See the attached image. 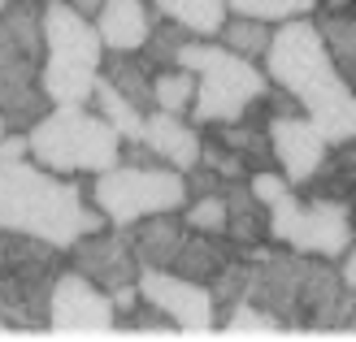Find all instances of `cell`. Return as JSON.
Returning <instances> with one entry per match:
<instances>
[{"instance_id": "obj_1", "label": "cell", "mask_w": 356, "mask_h": 342, "mask_svg": "<svg viewBox=\"0 0 356 342\" xmlns=\"http://www.w3.org/2000/svg\"><path fill=\"white\" fill-rule=\"evenodd\" d=\"M100 225L109 221L87 200V187H79L74 178L35 165L31 156L0 160V230H22L65 251L74 239Z\"/></svg>"}, {"instance_id": "obj_2", "label": "cell", "mask_w": 356, "mask_h": 342, "mask_svg": "<svg viewBox=\"0 0 356 342\" xmlns=\"http://www.w3.org/2000/svg\"><path fill=\"white\" fill-rule=\"evenodd\" d=\"M65 268V251L22 230H0V320L9 334H48L52 286Z\"/></svg>"}, {"instance_id": "obj_3", "label": "cell", "mask_w": 356, "mask_h": 342, "mask_svg": "<svg viewBox=\"0 0 356 342\" xmlns=\"http://www.w3.org/2000/svg\"><path fill=\"white\" fill-rule=\"evenodd\" d=\"M26 139L35 165L65 178H96L122 160V135L92 104H52Z\"/></svg>"}, {"instance_id": "obj_4", "label": "cell", "mask_w": 356, "mask_h": 342, "mask_svg": "<svg viewBox=\"0 0 356 342\" xmlns=\"http://www.w3.org/2000/svg\"><path fill=\"white\" fill-rule=\"evenodd\" d=\"M178 65H187L195 74V104H191L195 126L243 117L248 104L270 87V74L261 69V61H248L213 40H200V35H191L183 44Z\"/></svg>"}, {"instance_id": "obj_5", "label": "cell", "mask_w": 356, "mask_h": 342, "mask_svg": "<svg viewBox=\"0 0 356 342\" xmlns=\"http://www.w3.org/2000/svg\"><path fill=\"white\" fill-rule=\"evenodd\" d=\"M265 74H270V83L296 92L300 104H305V113H313V109H322V104L339 100L343 92H352V83L339 74V65L330 61L317 22L305 13L274 26L270 52H265Z\"/></svg>"}, {"instance_id": "obj_6", "label": "cell", "mask_w": 356, "mask_h": 342, "mask_svg": "<svg viewBox=\"0 0 356 342\" xmlns=\"http://www.w3.org/2000/svg\"><path fill=\"white\" fill-rule=\"evenodd\" d=\"M92 200L109 225H131L152 212H178L187 208V178L170 165H127L118 160L113 169L96 173L87 182Z\"/></svg>"}, {"instance_id": "obj_7", "label": "cell", "mask_w": 356, "mask_h": 342, "mask_svg": "<svg viewBox=\"0 0 356 342\" xmlns=\"http://www.w3.org/2000/svg\"><path fill=\"white\" fill-rule=\"evenodd\" d=\"M270 239L291 247V251L339 260L356 239L348 195H296V191H287L278 204H270Z\"/></svg>"}, {"instance_id": "obj_8", "label": "cell", "mask_w": 356, "mask_h": 342, "mask_svg": "<svg viewBox=\"0 0 356 342\" xmlns=\"http://www.w3.org/2000/svg\"><path fill=\"white\" fill-rule=\"evenodd\" d=\"M113 299L100 291L92 277L79 268H61L57 286H52V308H48V334L52 338H109L113 334Z\"/></svg>"}, {"instance_id": "obj_9", "label": "cell", "mask_w": 356, "mask_h": 342, "mask_svg": "<svg viewBox=\"0 0 356 342\" xmlns=\"http://www.w3.org/2000/svg\"><path fill=\"white\" fill-rule=\"evenodd\" d=\"M139 295L156 303L165 316H174L187 338L218 334V308H213V291L204 282H191L174 268H139Z\"/></svg>"}, {"instance_id": "obj_10", "label": "cell", "mask_w": 356, "mask_h": 342, "mask_svg": "<svg viewBox=\"0 0 356 342\" xmlns=\"http://www.w3.org/2000/svg\"><path fill=\"white\" fill-rule=\"evenodd\" d=\"M65 264L79 268L83 277H92L100 291H118V286H135L139 282V256L131 247L127 225H100L92 234H83L65 247Z\"/></svg>"}, {"instance_id": "obj_11", "label": "cell", "mask_w": 356, "mask_h": 342, "mask_svg": "<svg viewBox=\"0 0 356 342\" xmlns=\"http://www.w3.org/2000/svg\"><path fill=\"white\" fill-rule=\"evenodd\" d=\"M270 148H274V165L287 173L291 187H305L309 178L322 169V160L330 152V139L313 126L309 113H287L270 121Z\"/></svg>"}, {"instance_id": "obj_12", "label": "cell", "mask_w": 356, "mask_h": 342, "mask_svg": "<svg viewBox=\"0 0 356 342\" xmlns=\"http://www.w3.org/2000/svg\"><path fill=\"white\" fill-rule=\"evenodd\" d=\"M44 44H48V61H70L87 69H100L104 61L96 22L83 17L79 9H70L65 0H48L44 5Z\"/></svg>"}, {"instance_id": "obj_13", "label": "cell", "mask_w": 356, "mask_h": 342, "mask_svg": "<svg viewBox=\"0 0 356 342\" xmlns=\"http://www.w3.org/2000/svg\"><path fill=\"white\" fill-rule=\"evenodd\" d=\"M148 143V148L161 156V165L178 169V173H187L200 165V126H195L191 117H178V113H165V109H152L144 113V135H139Z\"/></svg>"}, {"instance_id": "obj_14", "label": "cell", "mask_w": 356, "mask_h": 342, "mask_svg": "<svg viewBox=\"0 0 356 342\" xmlns=\"http://www.w3.org/2000/svg\"><path fill=\"white\" fill-rule=\"evenodd\" d=\"M156 22V9L152 0H109L100 13H96V31H100V44L109 52H139L148 40V31Z\"/></svg>"}, {"instance_id": "obj_15", "label": "cell", "mask_w": 356, "mask_h": 342, "mask_svg": "<svg viewBox=\"0 0 356 342\" xmlns=\"http://www.w3.org/2000/svg\"><path fill=\"white\" fill-rule=\"evenodd\" d=\"M131 247L139 256V268H170V260L178 256V247L187 239V221L178 212H152L127 225Z\"/></svg>"}, {"instance_id": "obj_16", "label": "cell", "mask_w": 356, "mask_h": 342, "mask_svg": "<svg viewBox=\"0 0 356 342\" xmlns=\"http://www.w3.org/2000/svg\"><path fill=\"white\" fill-rule=\"evenodd\" d=\"M239 243H230L226 234H204V230H191L187 225V239H183V247H178V256L170 260V268L174 273H183V277H191V282H213L222 273V264L230 260V256H239Z\"/></svg>"}, {"instance_id": "obj_17", "label": "cell", "mask_w": 356, "mask_h": 342, "mask_svg": "<svg viewBox=\"0 0 356 342\" xmlns=\"http://www.w3.org/2000/svg\"><path fill=\"white\" fill-rule=\"evenodd\" d=\"M200 135H209V139H218L222 148H230V152H235L243 165H248V173H257V169H270V165H274L270 121L230 117V121H209V126H200Z\"/></svg>"}, {"instance_id": "obj_18", "label": "cell", "mask_w": 356, "mask_h": 342, "mask_svg": "<svg viewBox=\"0 0 356 342\" xmlns=\"http://www.w3.org/2000/svg\"><path fill=\"white\" fill-rule=\"evenodd\" d=\"M226 239L239 247H261L274 243L270 239V204H261L248 178L239 182H226Z\"/></svg>"}, {"instance_id": "obj_19", "label": "cell", "mask_w": 356, "mask_h": 342, "mask_svg": "<svg viewBox=\"0 0 356 342\" xmlns=\"http://www.w3.org/2000/svg\"><path fill=\"white\" fill-rule=\"evenodd\" d=\"M100 78L118 87L131 104H139L144 113H152V78H156V65L144 57V52H109L104 48V61H100Z\"/></svg>"}, {"instance_id": "obj_20", "label": "cell", "mask_w": 356, "mask_h": 342, "mask_svg": "<svg viewBox=\"0 0 356 342\" xmlns=\"http://www.w3.org/2000/svg\"><path fill=\"white\" fill-rule=\"evenodd\" d=\"M313 22H317V31H322V40H326L330 61L339 65V74L356 87V0H352L348 9L317 13Z\"/></svg>"}, {"instance_id": "obj_21", "label": "cell", "mask_w": 356, "mask_h": 342, "mask_svg": "<svg viewBox=\"0 0 356 342\" xmlns=\"http://www.w3.org/2000/svg\"><path fill=\"white\" fill-rule=\"evenodd\" d=\"M152 9L170 17V22H178L183 31L200 35V40H218L222 22L230 17L226 0H152Z\"/></svg>"}, {"instance_id": "obj_22", "label": "cell", "mask_w": 356, "mask_h": 342, "mask_svg": "<svg viewBox=\"0 0 356 342\" xmlns=\"http://www.w3.org/2000/svg\"><path fill=\"white\" fill-rule=\"evenodd\" d=\"M96 78H100V69L70 65V61H48V57H44V69H40V83H44L52 104H92Z\"/></svg>"}, {"instance_id": "obj_23", "label": "cell", "mask_w": 356, "mask_h": 342, "mask_svg": "<svg viewBox=\"0 0 356 342\" xmlns=\"http://www.w3.org/2000/svg\"><path fill=\"white\" fill-rule=\"evenodd\" d=\"M270 40H274V22H265V17H248V13H230L222 31H218V44L239 52L248 61H265V52H270Z\"/></svg>"}, {"instance_id": "obj_24", "label": "cell", "mask_w": 356, "mask_h": 342, "mask_svg": "<svg viewBox=\"0 0 356 342\" xmlns=\"http://www.w3.org/2000/svg\"><path fill=\"white\" fill-rule=\"evenodd\" d=\"M218 334L222 338H282V334H291V330L282 325L274 312L257 308L252 299H239L235 308L218 320Z\"/></svg>"}, {"instance_id": "obj_25", "label": "cell", "mask_w": 356, "mask_h": 342, "mask_svg": "<svg viewBox=\"0 0 356 342\" xmlns=\"http://www.w3.org/2000/svg\"><path fill=\"white\" fill-rule=\"evenodd\" d=\"M191 104H195V74H191V69L187 65L156 69V78H152V109L191 117Z\"/></svg>"}, {"instance_id": "obj_26", "label": "cell", "mask_w": 356, "mask_h": 342, "mask_svg": "<svg viewBox=\"0 0 356 342\" xmlns=\"http://www.w3.org/2000/svg\"><path fill=\"white\" fill-rule=\"evenodd\" d=\"M92 109H96L104 121H109L122 139H139V135H144V109H139V104H131L127 96L118 92V87H109L104 78H96Z\"/></svg>"}, {"instance_id": "obj_27", "label": "cell", "mask_w": 356, "mask_h": 342, "mask_svg": "<svg viewBox=\"0 0 356 342\" xmlns=\"http://www.w3.org/2000/svg\"><path fill=\"white\" fill-rule=\"evenodd\" d=\"M113 334H131V338H178L183 330H178V320L165 316L156 303H148L144 295H139V303L131 312H122L113 320Z\"/></svg>"}, {"instance_id": "obj_28", "label": "cell", "mask_w": 356, "mask_h": 342, "mask_svg": "<svg viewBox=\"0 0 356 342\" xmlns=\"http://www.w3.org/2000/svg\"><path fill=\"white\" fill-rule=\"evenodd\" d=\"M191 40V31H183L178 22H170V17L156 13V22L148 31V40H144V57L156 65V69H165V65H178V52H183V44Z\"/></svg>"}, {"instance_id": "obj_29", "label": "cell", "mask_w": 356, "mask_h": 342, "mask_svg": "<svg viewBox=\"0 0 356 342\" xmlns=\"http://www.w3.org/2000/svg\"><path fill=\"white\" fill-rule=\"evenodd\" d=\"M183 221L191 230H204V234H226V191H218V195H191Z\"/></svg>"}, {"instance_id": "obj_30", "label": "cell", "mask_w": 356, "mask_h": 342, "mask_svg": "<svg viewBox=\"0 0 356 342\" xmlns=\"http://www.w3.org/2000/svg\"><path fill=\"white\" fill-rule=\"evenodd\" d=\"M230 13H248V17H265V22H287L300 17V0H226Z\"/></svg>"}, {"instance_id": "obj_31", "label": "cell", "mask_w": 356, "mask_h": 342, "mask_svg": "<svg viewBox=\"0 0 356 342\" xmlns=\"http://www.w3.org/2000/svg\"><path fill=\"white\" fill-rule=\"evenodd\" d=\"M65 5H70V9H79L83 17H92V22H96V13L109 5V0H65Z\"/></svg>"}, {"instance_id": "obj_32", "label": "cell", "mask_w": 356, "mask_h": 342, "mask_svg": "<svg viewBox=\"0 0 356 342\" xmlns=\"http://www.w3.org/2000/svg\"><path fill=\"white\" fill-rule=\"evenodd\" d=\"M352 0H317V13H334V9H348Z\"/></svg>"}, {"instance_id": "obj_33", "label": "cell", "mask_w": 356, "mask_h": 342, "mask_svg": "<svg viewBox=\"0 0 356 342\" xmlns=\"http://www.w3.org/2000/svg\"><path fill=\"white\" fill-rule=\"evenodd\" d=\"M348 208H352V230H356V182H352V191H348Z\"/></svg>"}, {"instance_id": "obj_34", "label": "cell", "mask_w": 356, "mask_h": 342, "mask_svg": "<svg viewBox=\"0 0 356 342\" xmlns=\"http://www.w3.org/2000/svg\"><path fill=\"white\" fill-rule=\"evenodd\" d=\"M5 130H9V126H5V113H0V139H5Z\"/></svg>"}, {"instance_id": "obj_35", "label": "cell", "mask_w": 356, "mask_h": 342, "mask_svg": "<svg viewBox=\"0 0 356 342\" xmlns=\"http://www.w3.org/2000/svg\"><path fill=\"white\" fill-rule=\"evenodd\" d=\"M5 334H9V325H5V320H0V338H5Z\"/></svg>"}, {"instance_id": "obj_36", "label": "cell", "mask_w": 356, "mask_h": 342, "mask_svg": "<svg viewBox=\"0 0 356 342\" xmlns=\"http://www.w3.org/2000/svg\"><path fill=\"white\" fill-rule=\"evenodd\" d=\"M5 5H9V0H0V9H5Z\"/></svg>"}, {"instance_id": "obj_37", "label": "cell", "mask_w": 356, "mask_h": 342, "mask_svg": "<svg viewBox=\"0 0 356 342\" xmlns=\"http://www.w3.org/2000/svg\"><path fill=\"white\" fill-rule=\"evenodd\" d=\"M44 5H48V0H44Z\"/></svg>"}]
</instances>
